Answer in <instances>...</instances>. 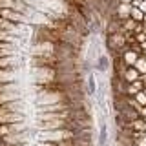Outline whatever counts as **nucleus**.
I'll list each match as a JSON object with an SVG mask.
<instances>
[{"instance_id":"nucleus-1","label":"nucleus","mask_w":146,"mask_h":146,"mask_svg":"<svg viewBox=\"0 0 146 146\" xmlns=\"http://www.w3.org/2000/svg\"><path fill=\"white\" fill-rule=\"evenodd\" d=\"M106 143H108V126L102 122L100 131H99V146H106Z\"/></svg>"},{"instance_id":"nucleus-2","label":"nucleus","mask_w":146,"mask_h":146,"mask_svg":"<svg viewBox=\"0 0 146 146\" xmlns=\"http://www.w3.org/2000/svg\"><path fill=\"white\" fill-rule=\"evenodd\" d=\"M97 93V82H95V75L90 73L88 75V95H95Z\"/></svg>"},{"instance_id":"nucleus-3","label":"nucleus","mask_w":146,"mask_h":146,"mask_svg":"<svg viewBox=\"0 0 146 146\" xmlns=\"http://www.w3.org/2000/svg\"><path fill=\"white\" fill-rule=\"evenodd\" d=\"M108 68H110V60H108V57L100 55V57H99V60H97V70L104 73V71H108Z\"/></svg>"}]
</instances>
